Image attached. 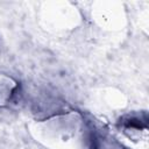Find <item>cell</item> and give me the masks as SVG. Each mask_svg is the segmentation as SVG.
<instances>
[{
	"label": "cell",
	"instance_id": "1",
	"mask_svg": "<svg viewBox=\"0 0 149 149\" xmlns=\"http://www.w3.org/2000/svg\"><path fill=\"white\" fill-rule=\"evenodd\" d=\"M30 135L48 149H90L92 134L78 112L57 114L28 126Z\"/></svg>",
	"mask_w": 149,
	"mask_h": 149
},
{
	"label": "cell",
	"instance_id": "2",
	"mask_svg": "<svg viewBox=\"0 0 149 149\" xmlns=\"http://www.w3.org/2000/svg\"><path fill=\"white\" fill-rule=\"evenodd\" d=\"M40 24L50 34H66L81 23L80 10L70 1H45L40 8Z\"/></svg>",
	"mask_w": 149,
	"mask_h": 149
},
{
	"label": "cell",
	"instance_id": "3",
	"mask_svg": "<svg viewBox=\"0 0 149 149\" xmlns=\"http://www.w3.org/2000/svg\"><path fill=\"white\" fill-rule=\"evenodd\" d=\"M91 17L93 23L105 31L122 30L127 23L125 6L120 1L102 0L92 3Z\"/></svg>",
	"mask_w": 149,
	"mask_h": 149
},
{
	"label": "cell",
	"instance_id": "4",
	"mask_svg": "<svg viewBox=\"0 0 149 149\" xmlns=\"http://www.w3.org/2000/svg\"><path fill=\"white\" fill-rule=\"evenodd\" d=\"M92 105L102 111H119L127 106L126 95L112 87L100 88L92 95Z\"/></svg>",
	"mask_w": 149,
	"mask_h": 149
},
{
	"label": "cell",
	"instance_id": "5",
	"mask_svg": "<svg viewBox=\"0 0 149 149\" xmlns=\"http://www.w3.org/2000/svg\"><path fill=\"white\" fill-rule=\"evenodd\" d=\"M16 87L17 84L12 77L0 73V107L8 105Z\"/></svg>",
	"mask_w": 149,
	"mask_h": 149
}]
</instances>
